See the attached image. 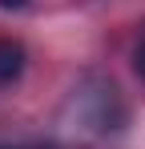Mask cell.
Instances as JSON below:
<instances>
[{"mask_svg": "<svg viewBox=\"0 0 145 149\" xmlns=\"http://www.w3.org/2000/svg\"><path fill=\"white\" fill-rule=\"evenodd\" d=\"M133 65H137V73L145 81V24H141V36H137V49H133Z\"/></svg>", "mask_w": 145, "mask_h": 149, "instance_id": "cell-2", "label": "cell"}, {"mask_svg": "<svg viewBox=\"0 0 145 149\" xmlns=\"http://www.w3.org/2000/svg\"><path fill=\"white\" fill-rule=\"evenodd\" d=\"M0 4H4V8H24L28 0H0Z\"/></svg>", "mask_w": 145, "mask_h": 149, "instance_id": "cell-4", "label": "cell"}, {"mask_svg": "<svg viewBox=\"0 0 145 149\" xmlns=\"http://www.w3.org/2000/svg\"><path fill=\"white\" fill-rule=\"evenodd\" d=\"M24 73V49L16 40H0V89L16 85Z\"/></svg>", "mask_w": 145, "mask_h": 149, "instance_id": "cell-1", "label": "cell"}, {"mask_svg": "<svg viewBox=\"0 0 145 149\" xmlns=\"http://www.w3.org/2000/svg\"><path fill=\"white\" fill-rule=\"evenodd\" d=\"M0 149H56V145H45V141H20V145H0Z\"/></svg>", "mask_w": 145, "mask_h": 149, "instance_id": "cell-3", "label": "cell"}]
</instances>
